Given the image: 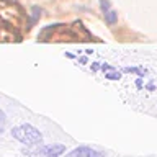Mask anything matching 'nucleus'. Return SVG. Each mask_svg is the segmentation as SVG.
I'll use <instances>...</instances> for the list:
<instances>
[{
    "label": "nucleus",
    "mask_w": 157,
    "mask_h": 157,
    "mask_svg": "<svg viewBox=\"0 0 157 157\" xmlns=\"http://www.w3.org/2000/svg\"><path fill=\"white\" fill-rule=\"evenodd\" d=\"M12 136L15 139H18L20 142L26 144V146H39L43 141L41 131H38L36 128L31 126V124H21V126L13 128Z\"/></svg>",
    "instance_id": "1"
},
{
    "label": "nucleus",
    "mask_w": 157,
    "mask_h": 157,
    "mask_svg": "<svg viewBox=\"0 0 157 157\" xmlns=\"http://www.w3.org/2000/svg\"><path fill=\"white\" fill-rule=\"evenodd\" d=\"M66 152L64 144H51V146H39L34 151H28V155L31 157H59Z\"/></svg>",
    "instance_id": "2"
},
{
    "label": "nucleus",
    "mask_w": 157,
    "mask_h": 157,
    "mask_svg": "<svg viewBox=\"0 0 157 157\" xmlns=\"http://www.w3.org/2000/svg\"><path fill=\"white\" fill-rule=\"evenodd\" d=\"M95 155H100V152H95L93 149L90 147H77V149H74L72 152H69L66 157H95Z\"/></svg>",
    "instance_id": "3"
},
{
    "label": "nucleus",
    "mask_w": 157,
    "mask_h": 157,
    "mask_svg": "<svg viewBox=\"0 0 157 157\" xmlns=\"http://www.w3.org/2000/svg\"><path fill=\"white\" fill-rule=\"evenodd\" d=\"M101 10H103V15H105V20L108 25H115L116 20H118V13L115 10H110V5H108L106 0H101Z\"/></svg>",
    "instance_id": "4"
},
{
    "label": "nucleus",
    "mask_w": 157,
    "mask_h": 157,
    "mask_svg": "<svg viewBox=\"0 0 157 157\" xmlns=\"http://www.w3.org/2000/svg\"><path fill=\"white\" fill-rule=\"evenodd\" d=\"M5 124H7V118H5L3 111H0V132L5 129Z\"/></svg>",
    "instance_id": "5"
}]
</instances>
